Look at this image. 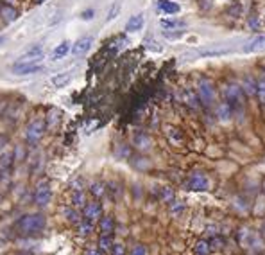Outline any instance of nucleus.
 Returning a JSON list of instances; mask_svg holds the SVG:
<instances>
[{
	"instance_id": "obj_1",
	"label": "nucleus",
	"mask_w": 265,
	"mask_h": 255,
	"mask_svg": "<svg viewBox=\"0 0 265 255\" xmlns=\"http://www.w3.org/2000/svg\"><path fill=\"white\" fill-rule=\"evenodd\" d=\"M47 226V218L43 214H25L16 221V228L24 236H32V234H40Z\"/></svg>"
},
{
	"instance_id": "obj_2",
	"label": "nucleus",
	"mask_w": 265,
	"mask_h": 255,
	"mask_svg": "<svg viewBox=\"0 0 265 255\" xmlns=\"http://www.w3.org/2000/svg\"><path fill=\"white\" fill-rule=\"evenodd\" d=\"M224 102L233 110V112H242L246 106V95L244 90L238 85H228L224 88Z\"/></svg>"
},
{
	"instance_id": "obj_3",
	"label": "nucleus",
	"mask_w": 265,
	"mask_h": 255,
	"mask_svg": "<svg viewBox=\"0 0 265 255\" xmlns=\"http://www.w3.org/2000/svg\"><path fill=\"white\" fill-rule=\"evenodd\" d=\"M197 94H199V101L206 106H213V102L217 99V92H215V86L210 79L203 77L199 81V88H197Z\"/></svg>"
},
{
	"instance_id": "obj_4",
	"label": "nucleus",
	"mask_w": 265,
	"mask_h": 255,
	"mask_svg": "<svg viewBox=\"0 0 265 255\" xmlns=\"http://www.w3.org/2000/svg\"><path fill=\"white\" fill-rule=\"evenodd\" d=\"M45 128H47V122L45 119H34L32 122H29L27 130H25V140L27 144H38L40 138L45 133Z\"/></svg>"
},
{
	"instance_id": "obj_5",
	"label": "nucleus",
	"mask_w": 265,
	"mask_h": 255,
	"mask_svg": "<svg viewBox=\"0 0 265 255\" xmlns=\"http://www.w3.org/2000/svg\"><path fill=\"white\" fill-rule=\"evenodd\" d=\"M52 200V189H50V184H48L47 180H43L38 184L34 190V203L38 207H47L48 203Z\"/></svg>"
},
{
	"instance_id": "obj_6",
	"label": "nucleus",
	"mask_w": 265,
	"mask_h": 255,
	"mask_svg": "<svg viewBox=\"0 0 265 255\" xmlns=\"http://www.w3.org/2000/svg\"><path fill=\"white\" fill-rule=\"evenodd\" d=\"M187 187L190 190H195V192H203V190H208L210 189V180L204 172H192L187 180Z\"/></svg>"
},
{
	"instance_id": "obj_7",
	"label": "nucleus",
	"mask_w": 265,
	"mask_h": 255,
	"mask_svg": "<svg viewBox=\"0 0 265 255\" xmlns=\"http://www.w3.org/2000/svg\"><path fill=\"white\" fill-rule=\"evenodd\" d=\"M11 70L18 76H27V74H36V72L43 70V65H40L38 61H31V63H15L11 67Z\"/></svg>"
},
{
	"instance_id": "obj_8",
	"label": "nucleus",
	"mask_w": 265,
	"mask_h": 255,
	"mask_svg": "<svg viewBox=\"0 0 265 255\" xmlns=\"http://www.w3.org/2000/svg\"><path fill=\"white\" fill-rule=\"evenodd\" d=\"M83 218L90 221H97L102 218V205L99 202H88L86 205L83 207Z\"/></svg>"
},
{
	"instance_id": "obj_9",
	"label": "nucleus",
	"mask_w": 265,
	"mask_h": 255,
	"mask_svg": "<svg viewBox=\"0 0 265 255\" xmlns=\"http://www.w3.org/2000/svg\"><path fill=\"white\" fill-rule=\"evenodd\" d=\"M43 58V47L42 45H34V47H31L29 51H25L20 58H18V63H31V61H42Z\"/></svg>"
},
{
	"instance_id": "obj_10",
	"label": "nucleus",
	"mask_w": 265,
	"mask_h": 255,
	"mask_svg": "<svg viewBox=\"0 0 265 255\" xmlns=\"http://www.w3.org/2000/svg\"><path fill=\"white\" fill-rule=\"evenodd\" d=\"M92 45H94V38L92 36H83V38H79L72 45V54L74 56H83V54H86L92 49Z\"/></svg>"
},
{
	"instance_id": "obj_11",
	"label": "nucleus",
	"mask_w": 265,
	"mask_h": 255,
	"mask_svg": "<svg viewBox=\"0 0 265 255\" xmlns=\"http://www.w3.org/2000/svg\"><path fill=\"white\" fill-rule=\"evenodd\" d=\"M260 51H265V34L256 36L253 40H249V42L242 47V52H260Z\"/></svg>"
},
{
	"instance_id": "obj_12",
	"label": "nucleus",
	"mask_w": 265,
	"mask_h": 255,
	"mask_svg": "<svg viewBox=\"0 0 265 255\" xmlns=\"http://www.w3.org/2000/svg\"><path fill=\"white\" fill-rule=\"evenodd\" d=\"M156 7L158 11L165 13V15H176V13L181 11V7L177 2H172V0H158L156 2Z\"/></svg>"
},
{
	"instance_id": "obj_13",
	"label": "nucleus",
	"mask_w": 265,
	"mask_h": 255,
	"mask_svg": "<svg viewBox=\"0 0 265 255\" xmlns=\"http://www.w3.org/2000/svg\"><path fill=\"white\" fill-rule=\"evenodd\" d=\"M99 230L100 236H113L115 232V220L111 216H102L99 220Z\"/></svg>"
},
{
	"instance_id": "obj_14",
	"label": "nucleus",
	"mask_w": 265,
	"mask_h": 255,
	"mask_svg": "<svg viewBox=\"0 0 265 255\" xmlns=\"http://www.w3.org/2000/svg\"><path fill=\"white\" fill-rule=\"evenodd\" d=\"M0 15H2L4 22H7V24L16 22L18 17H20V13L15 9V6H7V4H2V6H0Z\"/></svg>"
},
{
	"instance_id": "obj_15",
	"label": "nucleus",
	"mask_w": 265,
	"mask_h": 255,
	"mask_svg": "<svg viewBox=\"0 0 265 255\" xmlns=\"http://www.w3.org/2000/svg\"><path fill=\"white\" fill-rule=\"evenodd\" d=\"M70 81H72L70 72H61V74H56V76H52V79H50V83H52L56 88H65Z\"/></svg>"
},
{
	"instance_id": "obj_16",
	"label": "nucleus",
	"mask_w": 265,
	"mask_h": 255,
	"mask_svg": "<svg viewBox=\"0 0 265 255\" xmlns=\"http://www.w3.org/2000/svg\"><path fill=\"white\" fill-rule=\"evenodd\" d=\"M68 52H70V43H68V42H61L58 47H56L52 52H50V60L58 61V60H61V58H65Z\"/></svg>"
},
{
	"instance_id": "obj_17",
	"label": "nucleus",
	"mask_w": 265,
	"mask_h": 255,
	"mask_svg": "<svg viewBox=\"0 0 265 255\" xmlns=\"http://www.w3.org/2000/svg\"><path fill=\"white\" fill-rule=\"evenodd\" d=\"M143 15L141 13H138V15H135V17L129 18V22L125 24V31H129V33H135V31H140L141 27H143Z\"/></svg>"
},
{
	"instance_id": "obj_18",
	"label": "nucleus",
	"mask_w": 265,
	"mask_h": 255,
	"mask_svg": "<svg viewBox=\"0 0 265 255\" xmlns=\"http://www.w3.org/2000/svg\"><path fill=\"white\" fill-rule=\"evenodd\" d=\"M94 228H95V223L94 221H90V220H86V218H83V220L77 223V234L79 236H90L92 232H94Z\"/></svg>"
},
{
	"instance_id": "obj_19",
	"label": "nucleus",
	"mask_w": 265,
	"mask_h": 255,
	"mask_svg": "<svg viewBox=\"0 0 265 255\" xmlns=\"http://www.w3.org/2000/svg\"><path fill=\"white\" fill-rule=\"evenodd\" d=\"M113 238L111 236H100L99 238V250L102 254H111L113 250Z\"/></svg>"
},
{
	"instance_id": "obj_20",
	"label": "nucleus",
	"mask_w": 265,
	"mask_h": 255,
	"mask_svg": "<svg viewBox=\"0 0 265 255\" xmlns=\"http://www.w3.org/2000/svg\"><path fill=\"white\" fill-rule=\"evenodd\" d=\"M210 252H212V244H210V241H206V239L197 241V244L194 246L195 255H210Z\"/></svg>"
},
{
	"instance_id": "obj_21",
	"label": "nucleus",
	"mask_w": 265,
	"mask_h": 255,
	"mask_svg": "<svg viewBox=\"0 0 265 255\" xmlns=\"http://www.w3.org/2000/svg\"><path fill=\"white\" fill-rule=\"evenodd\" d=\"M72 203H74V207H81L83 208L86 205V196H84L83 189H74V194H72Z\"/></svg>"
},
{
	"instance_id": "obj_22",
	"label": "nucleus",
	"mask_w": 265,
	"mask_h": 255,
	"mask_svg": "<svg viewBox=\"0 0 265 255\" xmlns=\"http://www.w3.org/2000/svg\"><path fill=\"white\" fill-rule=\"evenodd\" d=\"M159 25H161L165 31H172V29H179V27H183L185 22H183V20H171V18H163V20L159 22Z\"/></svg>"
},
{
	"instance_id": "obj_23",
	"label": "nucleus",
	"mask_w": 265,
	"mask_h": 255,
	"mask_svg": "<svg viewBox=\"0 0 265 255\" xmlns=\"http://www.w3.org/2000/svg\"><path fill=\"white\" fill-rule=\"evenodd\" d=\"M90 192L99 200V198H102V196L106 194V185L102 184V182H94V184L90 185Z\"/></svg>"
},
{
	"instance_id": "obj_24",
	"label": "nucleus",
	"mask_w": 265,
	"mask_h": 255,
	"mask_svg": "<svg viewBox=\"0 0 265 255\" xmlns=\"http://www.w3.org/2000/svg\"><path fill=\"white\" fill-rule=\"evenodd\" d=\"M233 110H231L226 102H222V104H218V108H217V115H218V119L220 120H230V117L233 115Z\"/></svg>"
},
{
	"instance_id": "obj_25",
	"label": "nucleus",
	"mask_w": 265,
	"mask_h": 255,
	"mask_svg": "<svg viewBox=\"0 0 265 255\" xmlns=\"http://www.w3.org/2000/svg\"><path fill=\"white\" fill-rule=\"evenodd\" d=\"M135 144L138 146L140 149H149L151 146H153V140L149 138L147 135H143V133H140V135L135 138Z\"/></svg>"
},
{
	"instance_id": "obj_26",
	"label": "nucleus",
	"mask_w": 265,
	"mask_h": 255,
	"mask_svg": "<svg viewBox=\"0 0 265 255\" xmlns=\"http://www.w3.org/2000/svg\"><path fill=\"white\" fill-rule=\"evenodd\" d=\"M256 95H258L260 102L265 106V79H260L256 83Z\"/></svg>"
},
{
	"instance_id": "obj_27",
	"label": "nucleus",
	"mask_w": 265,
	"mask_h": 255,
	"mask_svg": "<svg viewBox=\"0 0 265 255\" xmlns=\"http://www.w3.org/2000/svg\"><path fill=\"white\" fill-rule=\"evenodd\" d=\"M65 216H66V220L70 221V223H79V214H77V210L76 208H65Z\"/></svg>"
},
{
	"instance_id": "obj_28",
	"label": "nucleus",
	"mask_w": 265,
	"mask_h": 255,
	"mask_svg": "<svg viewBox=\"0 0 265 255\" xmlns=\"http://www.w3.org/2000/svg\"><path fill=\"white\" fill-rule=\"evenodd\" d=\"M159 196H161V200H163L165 203H171L172 200H174V190L169 189V187H163L161 192H159Z\"/></svg>"
},
{
	"instance_id": "obj_29",
	"label": "nucleus",
	"mask_w": 265,
	"mask_h": 255,
	"mask_svg": "<svg viewBox=\"0 0 265 255\" xmlns=\"http://www.w3.org/2000/svg\"><path fill=\"white\" fill-rule=\"evenodd\" d=\"M129 255H149V250L147 246H143V244H135V246L129 250Z\"/></svg>"
},
{
	"instance_id": "obj_30",
	"label": "nucleus",
	"mask_w": 265,
	"mask_h": 255,
	"mask_svg": "<svg viewBox=\"0 0 265 255\" xmlns=\"http://www.w3.org/2000/svg\"><path fill=\"white\" fill-rule=\"evenodd\" d=\"M169 205H171V212L174 214V216H177V214H181L183 210H185V205H183V202H176V200H172Z\"/></svg>"
},
{
	"instance_id": "obj_31",
	"label": "nucleus",
	"mask_w": 265,
	"mask_h": 255,
	"mask_svg": "<svg viewBox=\"0 0 265 255\" xmlns=\"http://www.w3.org/2000/svg\"><path fill=\"white\" fill-rule=\"evenodd\" d=\"M167 133H169V138H171V140H174L176 144H179L183 140V135L179 133V130H176V128H169V131H167Z\"/></svg>"
},
{
	"instance_id": "obj_32",
	"label": "nucleus",
	"mask_w": 265,
	"mask_h": 255,
	"mask_svg": "<svg viewBox=\"0 0 265 255\" xmlns=\"http://www.w3.org/2000/svg\"><path fill=\"white\" fill-rule=\"evenodd\" d=\"M118 13H120V2H115V4L111 6V9H109V13H108V22L115 20Z\"/></svg>"
},
{
	"instance_id": "obj_33",
	"label": "nucleus",
	"mask_w": 265,
	"mask_h": 255,
	"mask_svg": "<svg viewBox=\"0 0 265 255\" xmlns=\"http://www.w3.org/2000/svg\"><path fill=\"white\" fill-rule=\"evenodd\" d=\"M127 254V250L122 243H115L113 244V250H111V255H125Z\"/></svg>"
},
{
	"instance_id": "obj_34",
	"label": "nucleus",
	"mask_w": 265,
	"mask_h": 255,
	"mask_svg": "<svg viewBox=\"0 0 265 255\" xmlns=\"http://www.w3.org/2000/svg\"><path fill=\"white\" fill-rule=\"evenodd\" d=\"M94 15H95L94 9H86V11L81 13V18H83V20H92V18H94Z\"/></svg>"
},
{
	"instance_id": "obj_35",
	"label": "nucleus",
	"mask_w": 265,
	"mask_h": 255,
	"mask_svg": "<svg viewBox=\"0 0 265 255\" xmlns=\"http://www.w3.org/2000/svg\"><path fill=\"white\" fill-rule=\"evenodd\" d=\"M86 255H104V254H102L99 248H90L86 250Z\"/></svg>"
},
{
	"instance_id": "obj_36",
	"label": "nucleus",
	"mask_w": 265,
	"mask_h": 255,
	"mask_svg": "<svg viewBox=\"0 0 265 255\" xmlns=\"http://www.w3.org/2000/svg\"><path fill=\"white\" fill-rule=\"evenodd\" d=\"M2 4H7V6H15L16 4V0H0Z\"/></svg>"
},
{
	"instance_id": "obj_37",
	"label": "nucleus",
	"mask_w": 265,
	"mask_h": 255,
	"mask_svg": "<svg viewBox=\"0 0 265 255\" xmlns=\"http://www.w3.org/2000/svg\"><path fill=\"white\" fill-rule=\"evenodd\" d=\"M4 42H6V36H0V45H2Z\"/></svg>"
},
{
	"instance_id": "obj_38",
	"label": "nucleus",
	"mask_w": 265,
	"mask_h": 255,
	"mask_svg": "<svg viewBox=\"0 0 265 255\" xmlns=\"http://www.w3.org/2000/svg\"><path fill=\"white\" fill-rule=\"evenodd\" d=\"M45 0H34V4H43Z\"/></svg>"
}]
</instances>
